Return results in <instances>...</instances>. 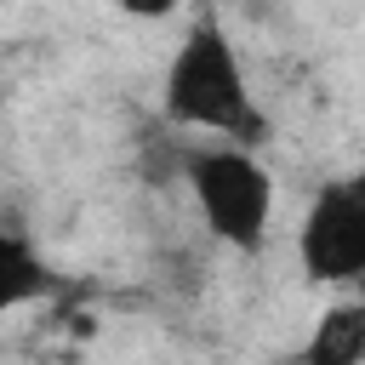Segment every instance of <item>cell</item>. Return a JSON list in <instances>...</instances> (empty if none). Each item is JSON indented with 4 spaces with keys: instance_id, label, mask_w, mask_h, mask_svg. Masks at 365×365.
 <instances>
[{
    "instance_id": "obj_6",
    "label": "cell",
    "mask_w": 365,
    "mask_h": 365,
    "mask_svg": "<svg viewBox=\"0 0 365 365\" xmlns=\"http://www.w3.org/2000/svg\"><path fill=\"white\" fill-rule=\"evenodd\" d=\"M120 11H131V17H165L171 0H120Z\"/></svg>"
},
{
    "instance_id": "obj_2",
    "label": "cell",
    "mask_w": 365,
    "mask_h": 365,
    "mask_svg": "<svg viewBox=\"0 0 365 365\" xmlns=\"http://www.w3.org/2000/svg\"><path fill=\"white\" fill-rule=\"evenodd\" d=\"M182 182H188L211 240H222L228 251H245V257L262 251L268 217H274V177L245 143L188 148L182 154Z\"/></svg>"
},
{
    "instance_id": "obj_7",
    "label": "cell",
    "mask_w": 365,
    "mask_h": 365,
    "mask_svg": "<svg viewBox=\"0 0 365 365\" xmlns=\"http://www.w3.org/2000/svg\"><path fill=\"white\" fill-rule=\"evenodd\" d=\"M348 182H354V194H359V200H365V165H359V171H354V177H348Z\"/></svg>"
},
{
    "instance_id": "obj_5",
    "label": "cell",
    "mask_w": 365,
    "mask_h": 365,
    "mask_svg": "<svg viewBox=\"0 0 365 365\" xmlns=\"http://www.w3.org/2000/svg\"><path fill=\"white\" fill-rule=\"evenodd\" d=\"M46 291H51V268H46V257H40L11 222H0V314L29 308V302H40Z\"/></svg>"
},
{
    "instance_id": "obj_3",
    "label": "cell",
    "mask_w": 365,
    "mask_h": 365,
    "mask_svg": "<svg viewBox=\"0 0 365 365\" xmlns=\"http://www.w3.org/2000/svg\"><path fill=\"white\" fill-rule=\"evenodd\" d=\"M297 262L314 285H348L365 279V200L354 182H325L297 228Z\"/></svg>"
},
{
    "instance_id": "obj_4",
    "label": "cell",
    "mask_w": 365,
    "mask_h": 365,
    "mask_svg": "<svg viewBox=\"0 0 365 365\" xmlns=\"http://www.w3.org/2000/svg\"><path fill=\"white\" fill-rule=\"evenodd\" d=\"M297 365H365V297L331 302L297 348Z\"/></svg>"
},
{
    "instance_id": "obj_1",
    "label": "cell",
    "mask_w": 365,
    "mask_h": 365,
    "mask_svg": "<svg viewBox=\"0 0 365 365\" xmlns=\"http://www.w3.org/2000/svg\"><path fill=\"white\" fill-rule=\"evenodd\" d=\"M160 108L171 125H194V131H217L228 143H257L262 137V114L245 80V63L228 40V29L217 17H194L182 46L165 63L160 80Z\"/></svg>"
}]
</instances>
